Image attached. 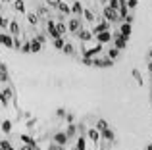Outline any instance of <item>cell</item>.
Listing matches in <instances>:
<instances>
[{
  "label": "cell",
  "instance_id": "obj_1",
  "mask_svg": "<svg viewBox=\"0 0 152 150\" xmlns=\"http://www.w3.org/2000/svg\"><path fill=\"white\" fill-rule=\"evenodd\" d=\"M85 137H87V141H91V143H94V144L102 141V139H100V131H98L96 127L87 129V131H85Z\"/></svg>",
  "mask_w": 152,
  "mask_h": 150
},
{
  "label": "cell",
  "instance_id": "obj_2",
  "mask_svg": "<svg viewBox=\"0 0 152 150\" xmlns=\"http://www.w3.org/2000/svg\"><path fill=\"white\" fill-rule=\"evenodd\" d=\"M12 98H14V90H12L10 87H8V89H2V90H0V102H2V106H8Z\"/></svg>",
  "mask_w": 152,
  "mask_h": 150
},
{
  "label": "cell",
  "instance_id": "obj_3",
  "mask_svg": "<svg viewBox=\"0 0 152 150\" xmlns=\"http://www.w3.org/2000/svg\"><path fill=\"white\" fill-rule=\"evenodd\" d=\"M52 141H54L56 144H62V146H66V144H67V141H69V139H67L66 131H58L54 137H52Z\"/></svg>",
  "mask_w": 152,
  "mask_h": 150
},
{
  "label": "cell",
  "instance_id": "obj_4",
  "mask_svg": "<svg viewBox=\"0 0 152 150\" xmlns=\"http://www.w3.org/2000/svg\"><path fill=\"white\" fill-rule=\"evenodd\" d=\"M0 44H4L6 48H14V39L8 33H0Z\"/></svg>",
  "mask_w": 152,
  "mask_h": 150
},
{
  "label": "cell",
  "instance_id": "obj_5",
  "mask_svg": "<svg viewBox=\"0 0 152 150\" xmlns=\"http://www.w3.org/2000/svg\"><path fill=\"white\" fill-rule=\"evenodd\" d=\"M100 139L102 141H108V143H114V141H115V135H114V131H112L110 127H106L104 131H100Z\"/></svg>",
  "mask_w": 152,
  "mask_h": 150
},
{
  "label": "cell",
  "instance_id": "obj_6",
  "mask_svg": "<svg viewBox=\"0 0 152 150\" xmlns=\"http://www.w3.org/2000/svg\"><path fill=\"white\" fill-rule=\"evenodd\" d=\"M119 54H121V50H119V48H115V46H110V48L106 50V56L110 58V60H118V58H119Z\"/></svg>",
  "mask_w": 152,
  "mask_h": 150
},
{
  "label": "cell",
  "instance_id": "obj_7",
  "mask_svg": "<svg viewBox=\"0 0 152 150\" xmlns=\"http://www.w3.org/2000/svg\"><path fill=\"white\" fill-rule=\"evenodd\" d=\"M66 135H67V139H75V137H77V125L75 123H67Z\"/></svg>",
  "mask_w": 152,
  "mask_h": 150
},
{
  "label": "cell",
  "instance_id": "obj_8",
  "mask_svg": "<svg viewBox=\"0 0 152 150\" xmlns=\"http://www.w3.org/2000/svg\"><path fill=\"white\" fill-rule=\"evenodd\" d=\"M29 44H31V54H37V52H41V50H42V42H39L37 39H31Z\"/></svg>",
  "mask_w": 152,
  "mask_h": 150
},
{
  "label": "cell",
  "instance_id": "obj_9",
  "mask_svg": "<svg viewBox=\"0 0 152 150\" xmlns=\"http://www.w3.org/2000/svg\"><path fill=\"white\" fill-rule=\"evenodd\" d=\"M75 150H87V137H85V135H79V137H77Z\"/></svg>",
  "mask_w": 152,
  "mask_h": 150
},
{
  "label": "cell",
  "instance_id": "obj_10",
  "mask_svg": "<svg viewBox=\"0 0 152 150\" xmlns=\"http://www.w3.org/2000/svg\"><path fill=\"white\" fill-rule=\"evenodd\" d=\"M64 44H66V39H56V41H52V46H54L56 50H62Z\"/></svg>",
  "mask_w": 152,
  "mask_h": 150
},
{
  "label": "cell",
  "instance_id": "obj_11",
  "mask_svg": "<svg viewBox=\"0 0 152 150\" xmlns=\"http://www.w3.org/2000/svg\"><path fill=\"white\" fill-rule=\"evenodd\" d=\"M19 139H21V141H23L25 144H31V146H37V143H35V139H33V137H29V135H21Z\"/></svg>",
  "mask_w": 152,
  "mask_h": 150
},
{
  "label": "cell",
  "instance_id": "obj_12",
  "mask_svg": "<svg viewBox=\"0 0 152 150\" xmlns=\"http://www.w3.org/2000/svg\"><path fill=\"white\" fill-rule=\"evenodd\" d=\"M94 127H96L98 131H104V129H106V127H110V125H108V121H106V119H102V117H100V119L96 121V125H94Z\"/></svg>",
  "mask_w": 152,
  "mask_h": 150
},
{
  "label": "cell",
  "instance_id": "obj_13",
  "mask_svg": "<svg viewBox=\"0 0 152 150\" xmlns=\"http://www.w3.org/2000/svg\"><path fill=\"white\" fill-rule=\"evenodd\" d=\"M10 81V75H8V69H0V83H8Z\"/></svg>",
  "mask_w": 152,
  "mask_h": 150
},
{
  "label": "cell",
  "instance_id": "obj_14",
  "mask_svg": "<svg viewBox=\"0 0 152 150\" xmlns=\"http://www.w3.org/2000/svg\"><path fill=\"white\" fill-rule=\"evenodd\" d=\"M2 131H4V133H10V131H12V121H10V119H4V121H2Z\"/></svg>",
  "mask_w": 152,
  "mask_h": 150
},
{
  "label": "cell",
  "instance_id": "obj_15",
  "mask_svg": "<svg viewBox=\"0 0 152 150\" xmlns=\"http://www.w3.org/2000/svg\"><path fill=\"white\" fill-rule=\"evenodd\" d=\"M133 77H135V81H137V85L142 87V77H141V73H139V69H133Z\"/></svg>",
  "mask_w": 152,
  "mask_h": 150
},
{
  "label": "cell",
  "instance_id": "obj_16",
  "mask_svg": "<svg viewBox=\"0 0 152 150\" xmlns=\"http://www.w3.org/2000/svg\"><path fill=\"white\" fill-rule=\"evenodd\" d=\"M35 123H37V117H33V119H27L25 127H27V129H33V127H35Z\"/></svg>",
  "mask_w": 152,
  "mask_h": 150
},
{
  "label": "cell",
  "instance_id": "obj_17",
  "mask_svg": "<svg viewBox=\"0 0 152 150\" xmlns=\"http://www.w3.org/2000/svg\"><path fill=\"white\" fill-rule=\"evenodd\" d=\"M12 144H10V141H0V150H8Z\"/></svg>",
  "mask_w": 152,
  "mask_h": 150
},
{
  "label": "cell",
  "instance_id": "obj_18",
  "mask_svg": "<svg viewBox=\"0 0 152 150\" xmlns=\"http://www.w3.org/2000/svg\"><path fill=\"white\" fill-rule=\"evenodd\" d=\"M64 148H66V146H62V144H56L54 141H52V144L48 146V150H64Z\"/></svg>",
  "mask_w": 152,
  "mask_h": 150
},
{
  "label": "cell",
  "instance_id": "obj_19",
  "mask_svg": "<svg viewBox=\"0 0 152 150\" xmlns=\"http://www.w3.org/2000/svg\"><path fill=\"white\" fill-rule=\"evenodd\" d=\"M66 110H64V108H58V110H56V116H58V117H66Z\"/></svg>",
  "mask_w": 152,
  "mask_h": 150
},
{
  "label": "cell",
  "instance_id": "obj_20",
  "mask_svg": "<svg viewBox=\"0 0 152 150\" xmlns=\"http://www.w3.org/2000/svg\"><path fill=\"white\" fill-rule=\"evenodd\" d=\"M66 119H67V123H75V116L73 114H66Z\"/></svg>",
  "mask_w": 152,
  "mask_h": 150
},
{
  "label": "cell",
  "instance_id": "obj_21",
  "mask_svg": "<svg viewBox=\"0 0 152 150\" xmlns=\"http://www.w3.org/2000/svg\"><path fill=\"white\" fill-rule=\"evenodd\" d=\"M127 4H129L131 10H135V8H137V4H139V0H127Z\"/></svg>",
  "mask_w": 152,
  "mask_h": 150
},
{
  "label": "cell",
  "instance_id": "obj_22",
  "mask_svg": "<svg viewBox=\"0 0 152 150\" xmlns=\"http://www.w3.org/2000/svg\"><path fill=\"white\" fill-rule=\"evenodd\" d=\"M21 150H39V148H37V146H31V144H25Z\"/></svg>",
  "mask_w": 152,
  "mask_h": 150
},
{
  "label": "cell",
  "instance_id": "obj_23",
  "mask_svg": "<svg viewBox=\"0 0 152 150\" xmlns=\"http://www.w3.org/2000/svg\"><path fill=\"white\" fill-rule=\"evenodd\" d=\"M148 69H150V73H152V60L148 62Z\"/></svg>",
  "mask_w": 152,
  "mask_h": 150
},
{
  "label": "cell",
  "instance_id": "obj_24",
  "mask_svg": "<svg viewBox=\"0 0 152 150\" xmlns=\"http://www.w3.org/2000/svg\"><path fill=\"white\" fill-rule=\"evenodd\" d=\"M148 60H152V48H150V52H148Z\"/></svg>",
  "mask_w": 152,
  "mask_h": 150
},
{
  "label": "cell",
  "instance_id": "obj_25",
  "mask_svg": "<svg viewBox=\"0 0 152 150\" xmlns=\"http://www.w3.org/2000/svg\"><path fill=\"white\" fill-rule=\"evenodd\" d=\"M146 150H152V143H150V144H148V146H146Z\"/></svg>",
  "mask_w": 152,
  "mask_h": 150
},
{
  "label": "cell",
  "instance_id": "obj_26",
  "mask_svg": "<svg viewBox=\"0 0 152 150\" xmlns=\"http://www.w3.org/2000/svg\"><path fill=\"white\" fill-rule=\"evenodd\" d=\"M150 92H152V81H150Z\"/></svg>",
  "mask_w": 152,
  "mask_h": 150
},
{
  "label": "cell",
  "instance_id": "obj_27",
  "mask_svg": "<svg viewBox=\"0 0 152 150\" xmlns=\"http://www.w3.org/2000/svg\"><path fill=\"white\" fill-rule=\"evenodd\" d=\"M150 104H152V98H150Z\"/></svg>",
  "mask_w": 152,
  "mask_h": 150
},
{
  "label": "cell",
  "instance_id": "obj_28",
  "mask_svg": "<svg viewBox=\"0 0 152 150\" xmlns=\"http://www.w3.org/2000/svg\"><path fill=\"white\" fill-rule=\"evenodd\" d=\"M73 150H75V148H73Z\"/></svg>",
  "mask_w": 152,
  "mask_h": 150
}]
</instances>
